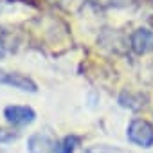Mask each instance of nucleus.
I'll list each match as a JSON object with an SVG mask.
<instances>
[{
    "instance_id": "obj_1",
    "label": "nucleus",
    "mask_w": 153,
    "mask_h": 153,
    "mask_svg": "<svg viewBox=\"0 0 153 153\" xmlns=\"http://www.w3.org/2000/svg\"><path fill=\"white\" fill-rule=\"evenodd\" d=\"M126 137L130 142L140 148L153 146V124L146 119H133L126 128Z\"/></svg>"
},
{
    "instance_id": "obj_2",
    "label": "nucleus",
    "mask_w": 153,
    "mask_h": 153,
    "mask_svg": "<svg viewBox=\"0 0 153 153\" xmlns=\"http://www.w3.org/2000/svg\"><path fill=\"white\" fill-rule=\"evenodd\" d=\"M4 119L13 126H27L36 121V112L29 105H9L4 108Z\"/></svg>"
},
{
    "instance_id": "obj_3",
    "label": "nucleus",
    "mask_w": 153,
    "mask_h": 153,
    "mask_svg": "<svg viewBox=\"0 0 153 153\" xmlns=\"http://www.w3.org/2000/svg\"><path fill=\"white\" fill-rule=\"evenodd\" d=\"M58 139L49 131H36L27 139L29 153H56Z\"/></svg>"
},
{
    "instance_id": "obj_4",
    "label": "nucleus",
    "mask_w": 153,
    "mask_h": 153,
    "mask_svg": "<svg viewBox=\"0 0 153 153\" xmlns=\"http://www.w3.org/2000/svg\"><path fill=\"white\" fill-rule=\"evenodd\" d=\"M0 83L2 85H9L13 88H18L22 92H31L34 94L38 90V85L25 74L20 72H7V70H0Z\"/></svg>"
},
{
    "instance_id": "obj_5",
    "label": "nucleus",
    "mask_w": 153,
    "mask_h": 153,
    "mask_svg": "<svg viewBox=\"0 0 153 153\" xmlns=\"http://www.w3.org/2000/svg\"><path fill=\"white\" fill-rule=\"evenodd\" d=\"M130 49L139 56L153 52V31L146 27L135 29L130 36Z\"/></svg>"
},
{
    "instance_id": "obj_6",
    "label": "nucleus",
    "mask_w": 153,
    "mask_h": 153,
    "mask_svg": "<svg viewBox=\"0 0 153 153\" xmlns=\"http://www.w3.org/2000/svg\"><path fill=\"white\" fill-rule=\"evenodd\" d=\"M119 105L123 108H128V110H133V112H139L142 108L148 106L149 103V96L146 92H140V90H123L117 97Z\"/></svg>"
},
{
    "instance_id": "obj_7",
    "label": "nucleus",
    "mask_w": 153,
    "mask_h": 153,
    "mask_svg": "<svg viewBox=\"0 0 153 153\" xmlns=\"http://www.w3.org/2000/svg\"><path fill=\"white\" fill-rule=\"evenodd\" d=\"M20 45V40L16 36V33H13L11 29L0 27V54L2 52H15Z\"/></svg>"
},
{
    "instance_id": "obj_8",
    "label": "nucleus",
    "mask_w": 153,
    "mask_h": 153,
    "mask_svg": "<svg viewBox=\"0 0 153 153\" xmlns=\"http://www.w3.org/2000/svg\"><path fill=\"white\" fill-rule=\"evenodd\" d=\"M81 137L76 135V133H70V135H65L61 140H58V146H56V153H74L76 148L81 144Z\"/></svg>"
},
{
    "instance_id": "obj_9",
    "label": "nucleus",
    "mask_w": 153,
    "mask_h": 153,
    "mask_svg": "<svg viewBox=\"0 0 153 153\" xmlns=\"http://www.w3.org/2000/svg\"><path fill=\"white\" fill-rule=\"evenodd\" d=\"M88 4L97 9H108V7H126L133 4V0H88Z\"/></svg>"
},
{
    "instance_id": "obj_10",
    "label": "nucleus",
    "mask_w": 153,
    "mask_h": 153,
    "mask_svg": "<svg viewBox=\"0 0 153 153\" xmlns=\"http://www.w3.org/2000/svg\"><path fill=\"white\" fill-rule=\"evenodd\" d=\"M85 153H133V151L119 146H110V144H94V146H88Z\"/></svg>"
},
{
    "instance_id": "obj_11",
    "label": "nucleus",
    "mask_w": 153,
    "mask_h": 153,
    "mask_svg": "<svg viewBox=\"0 0 153 153\" xmlns=\"http://www.w3.org/2000/svg\"><path fill=\"white\" fill-rule=\"evenodd\" d=\"M20 137L18 131H13V130H7V128H0V144H9L13 140H16Z\"/></svg>"
},
{
    "instance_id": "obj_12",
    "label": "nucleus",
    "mask_w": 153,
    "mask_h": 153,
    "mask_svg": "<svg viewBox=\"0 0 153 153\" xmlns=\"http://www.w3.org/2000/svg\"><path fill=\"white\" fill-rule=\"evenodd\" d=\"M24 2H25V4H27V2H33V0H24Z\"/></svg>"
}]
</instances>
